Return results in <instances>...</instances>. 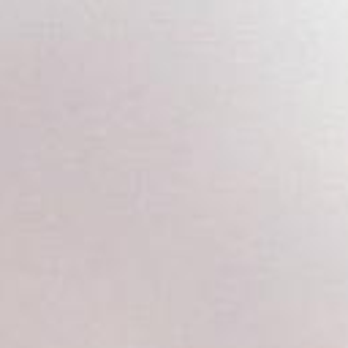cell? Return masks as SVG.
Here are the masks:
<instances>
[{
  "instance_id": "6da1fadb",
  "label": "cell",
  "mask_w": 348,
  "mask_h": 348,
  "mask_svg": "<svg viewBox=\"0 0 348 348\" xmlns=\"http://www.w3.org/2000/svg\"><path fill=\"white\" fill-rule=\"evenodd\" d=\"M161 237H163V234H161ZM161 237H158V239H161ZM158 239H155V242H158ZM152 248H155V245H152ZM152 248H150V250H152ZM150 250H147V253H150ZM144 258H147V256H144ZM144 258H142V261H144ZM139 267H142V264H139ZM139 267H136V272H139ZM136 272H133V275H136ZM133 275H131V280H133ZM131 280H128V283H131Z\"/></svg>"
}]
</instances>
